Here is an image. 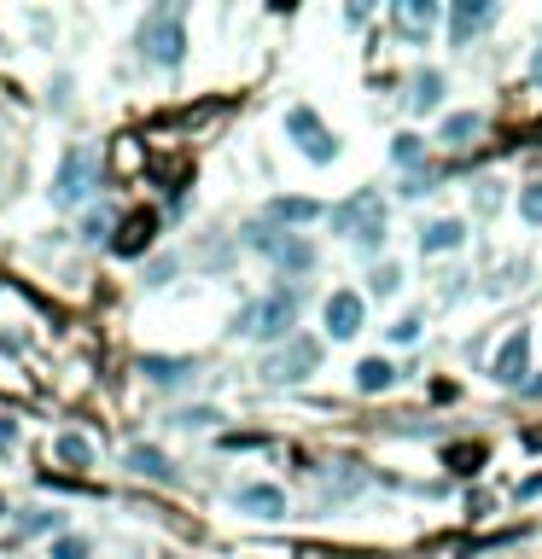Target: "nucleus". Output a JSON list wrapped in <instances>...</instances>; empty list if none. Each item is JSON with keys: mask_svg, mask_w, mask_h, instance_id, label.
I'll use <instances>...</instances> for the list:
<instances>
[{"mask_svg": "<svg viewBox=\"0 0 542 559\" xmlns=\"http://www.w3.org/2000/svg\"><path fill=\"white\" fill-rule=\"evenodd\" d=\"M152 233H158V210H129L111 233V251L117 257H141V251L152 245Z\"/></svg>", "mask_w": 542, "mask_h": 559, "instance_id": "obj_8", "label": "nucleus"}, {"mask_svg": "<svg viewBox=\"0 0 542 559\" xmlns=\"http://www.w3.org/2000/svg\"><path fill=\"white\" fill-rule=\"evenodd\" d=\"M414 338H420V315H402L392 327V344H414Z\"/></svg>", "mask_w": 542, "mask_h": 559, "instance_id": "obj_28", "label": "nucleus"}, {"mask_svg": "<svg viewBox=\"0 0 542 559\" xmlns=\"http://www.w3.org/2000/svg\"><path fill=\"white\" fill-rule=\"evenodd\" d=\"M519 496H525V501H531V496H542V472H537V478H525V484H519Z\"/></svg>", "mask_w": 542, "mask_h": 559, "instance_id": "obj_32", "label": "nucleus"}, {"mask_svg": "<svg viewBox=\"0 0 542 559\" xmlns=\"http://www.w3.org/2000/svg\"><path fill=\"white\" fill-rule=\"evenodd\" d=\"M245 240H251V251H263V257L275 263L280 275H310V268H315V251H310V240H303V233H286V228L251 222V228H245Z\"/></svg>", "mask_w": 542, "mask_h": 559, "instance_id": "obj_2", "label": "nucleus"}, {"mask_svg": "<svg viewBox=\"0 0 542 559\" xmlns=\"http://www.w3.org/2000/svg\"><path fill=\"white\" fill-rule=\"evenodd\" d=\"M437 24V0H397V29L414 41H426V29Z\"/></svg>", "mask_w": 542, "mask_h": 559, "instance_id": "obj_13", "label": "nucleus"}, {"mask_svg": "<svg viewBox=\"0 0 542 559\" xmlns=\"http://www.w3.org/2000/svg\"><path fill=\"white\" fill-rule=\"evenodd\" d=\"M490 19H496V0H455V7H449V41L455 47L472 41Z\"/></svg>", "mask_w": 542, "mask_h": 559, "instance_id": "obj_10", "label": "nucleus"}, {"mask_svg": "<svg viewBox=\"0 0 542 559\" xmlns=\"http://www.w3.org/2000/svg\"><path fill=\"white\" fill-rule=\"evenodd\" d=\"M141 373H146L152 385H188L193 379V362H181V355H176V362H164V355H141Z\"/></svg>", "mask_w": 542, "mask_h": 559, "instance_id": "obj_18", "label": "nucleus"}, {"mask_svg": "<svg viewBox=\"0 0 542 559\" xmlns=\"http://www.w3.org/2000/svg\"><path fill=\"white\" fill-rule=\"evenodd\" d=\"M59 461H64V466H94V443H88L82 432H64V437H59Z\"/></svg>", "mask_w": 542, "mask_h": 559, "instance_id": "obj_21", "label": "nucleus"}, {"mask_svg": "<svg viewBox=\"0 0 542 559\" xmlns=\"http://www.w3.org/2000/svg\"><path fill=\"white\" fill-rule=\"evenodd\" d=\"M461 240H467V228L455 222V216H437V222L420 228V251H432V257H437V251H455Z\"/></svg>", "mask_w": 542, "mask_h": 559, "instance_id": "obj_15", "label": "nucleus"}, {"mask_svg": "<svg viewBox=\"0 0 542 559\" xmlns=\"http://www.w3.org/2000/svg\"><path fill=\"white\" fill-rule=\"evenodd\" d=\"M333 228L345 233V240L362 251V257H374V251L385 245V198L380 193H356V198H345V205L333 210Z\"/></svg>", "mask_w": 542, "mask_h": 559, "instance_id": "obj_1", "label": "nucleus"}, {"mask_svg": "<svg viewBox=\"0 0 542 559\" xmlns=\"http://www.w3.org/2000/svg\"><path fill=\"white\" fill-rule=\"evenodd\" d=\"M129 466L141 472V478H152V484H169V478H176V466H169L152 443H134V449H129Z\"/></svg>", "mask_w": 542, "mask_h": 559, "instance_id": "obj_19", "label": "nucleus"}, {"mask_svg": "<svg viewBox=\"0 0 542 559\" xmlns=\"http://www.w3.org/2000/svg\"><path fill=\"white\" fill-rule=\"evenodd\" d=\"M437 99H444V71H414L409 76V106L414 111H437Z\"/></svg>", "mask_w": 542, "mask_h": 559, "instance_id": "obj_17", "label": "nucleus"}, {"mask_svg": "<svg viewBox=\"0 0 542 559\" xmlns=\"http://www.w3.org/2000/svg\"><path fill=\"white\" fill-rule=\"evenodd\" d=\"M345 24H368V0H350V7H345Z\"/></svg>", "mask_w": 542, "mask_h": 559, "instance_id": "obj_30", "label": "nucleus"}, {"mask_svg": "<svg viewBox=\"0 0 542 559\" xmlns=\"http://www.w3.org/2000/svg\"><path fill=\"white\" fill-rule=\"evenodd\" d=\"M12 437H19V420H0V454L12 449Z\"/></svg>", "mask_w": 542, "mask_h": 559, "instance_id": "obj_31", "label": "nucleus"}, {"mask_svg": "<svg viewBox=\"0 0 542 559\" xmlns=\"http://www.w3.org/2000/svg\"><path fill=\"white\" fill-rule=\"evenodd\" d=\"M392 385H397V367L385 362V355H368V362L356 367V391L380 397V391H392Z\"/></svg>", "mask_w": 542, "mask_h": 559, "instance_id": "obj_16", "label": "nucleus"}, {"mask_svg": "<svg viewBox=\"0 0 542 559\" xmlns=\"http://www.w3.org/2000/svg\"><path fill=\"white\" fill-rule=\"evenodd\" d=\"M233 507L251 513V519H280L286 513V496H280L275 484H240V489H233Z\"/></svg>", "mask_w": 542, "mask_h": 559, "instance_id": "obj_11", "label": "nucleus"}, {"mask_svg": "<svg viewBox=\"0 0 542 559\" xmlns=\"http://www.w3.org/2000/svg\"><path fill=\"white\" fill-rule=\"evenodd\" d=\"M525 355H531V332L519 327V332L496 350V385H525Z\"/></svg>", "mask_w": 542, "mask_h": 559, "instance_id": "obj_12", "label": "nucleus"}, {"mask_svg": "<svg viewBox=\"0 0 542 559\" xmlns=\"http://www.w3.org/2000/svg\"><path fill=\"white\" fill-rule=\"evenodd\" d=\"M420 158H426V151H420L414 134H397V141H392V163L397 169H420Z\"/></svg>", "mask_w": 542, "mask_h": 559, "instance_id": "obj_22", "label": "nucleus"}, {"mask_svg": "<svg viewBox=\"0 0 542 559\" xmlns=\"http://www.w3.org/2000/svg\"><path fill=\"white\" fill-rule=\"evenodd\" d=\"M315 367H321V344H315V338H292L280 355H268V362H263V379L292 385V379H310Z\"/></svg>", "mask_w": 542, "mask_h": 559, "instance_id": "obj_6", "label": "nucleus"}, {"mask_svg": "<svg viewBox=\"0 0 542 559\" xmlns=\"http://www.w3.org/2000/svg\"><path fill=\"white\" fill-rule=\"evenodd\" d=\"M47 531H59V513H24L19 519V536H47Z\"/></svg>", "mask_w": 542, "mask_h": 559, "instance_id": "obj_24", "label": "nucleus"}, {"mask_svg": "<svg viewBox=\"0 0 542 559\" xmlns=\"http://www.w3.org/2000/svg\"><path fill=\"white\" fill-rule=\"evenodd\" d=\"M519 216H525L531 228H542V181H531V186L519 193Z\"/></svg>", "mask_w": 542, "mask_h": 559, "instance_id": "obj_23", "label": "nucleus"}, {"mask_svg": "<svg viewBox=\"0 0 542 559\" xmlns=\"http://www.w3.org/2000/svg\"><path fill=\"white\" fill-rule=\"evenodd\" d=\"M315 216H321L315 198H268V205H263V222H268V228H275V222H292V228L303 222V228H310Z\"/></svg>", "mask_w": 542, "mask_h": 559, "instance_id": "obj_14", "label": "nucleus"}, {"mask_svg": "<svg viewBox=\"0 0 542 559\" xmlns=\"http://www.w3.org/2000/svg\"><path fill=\"white\" fill-rule=\"evenodd\" d=\"M286 327H298V292L292 285H275V292H263L251 309L240 315V332L245 338H286Z\"/></svg>", "mask_w": 542, "mask_h": 559, "instance_id": "obj_3", "label": "nucleus"}, {"mask_svg": "<svg viewBox=\"0 0 542 559\" xmlns=\"http://www.w3.org/2000/svg\"><path fill=\"white\" fill-rule=\"evenodd\" d=\"M397 285H402V268H392V263H385L380 275H374V292H380V297H392Z\"/></svg>", "mask_w": 542, "mask_h": 559, "instance_id": "obj_27", "label": "nucleus"}, {"mask_svg": "<svg viewBox=\"0 0 542 559\" xmlns=\"http://www.w3.org/2000/svg\"><path fill=\"white\" fill-rule=\"evenodd\" d=\"M479 129H484L479 111H455V117H444V146H472Z\"/></svg>", "mask_w": 542, "mask_h": 559, "instance_id": "obj_20", "label": "nucleus"}, {"mask_svg": "<svg viewBox=\"0 0 542 559\" xmlns=\"http://www.w3.org/2000/svg\"><path fill=\"white\" fill-rule=\"evenodd\" d=\"M362 327H368L362 292H333V297H327V332H333V338H356Z\"/></svg>", "mask_w": 542, "mask_h": 559, "instance_id": "obj_9", "label": "nucleus"}, {"mask_svg": "<svg viewBox=\"0 0 542 559\" xmlns=\"http://www.w3.org/2000/svg\"><path fill=\"white\" fill-rule=\"evenodd\" d=\"M53 559H88V536H59L53 542Z\"/></svg>", "mask_w": 542, "mask_h": 559, "instance_id": "obj_26", "label": "nucleus"}, {"mask_svg": "<svg viewBox=\"0 0 542 559\" xmlns=\"http://www.w3.org/2000/svg\"><path fill=\"white\" fill-rule=\"evenodd\" d=\"M286 129H292L298 151H310L315 163H333V158H338V141L327 134V123H321L310 106H292V111H286Z\"/></svg>", "mask_w": 542, "mask_h": 559, "instance_id": "obj_7", "label": "nucleus"}, {"mask_svg": "<svg viewBox=\"0 0 542 559\" xmlns=\"http://www.w3.org/2000/svg\"><path fill=\"white\" fill-rule=\"evenodd\" d=\"M531 82H537V88H542V47H537V53H531Z\"/></svg>", "mask_w": 542, "mask_h": 559, "instance_id": "obj_33", "label": "nucleus"}, {"mask_svg": "<svg viewBox=\"0 0 542 559\" xmlns=\"http://www.w3.org/2000/svg\"><path fill=\"white\" fill-rule=\"evenodd\" d=\"M82 240H106V216H99V210L88 216V222H82Z\"/></svg>", "mask_w": 542, "mask_h": 559, "instance_id": "obj_29", "label": "nucleus"}, {"mask_svg": "<svg viewBox=\"0 0 542 559\" xmlns=\"http://www.w3.org/2000/svg\"><path fill=\"white\" fill-rule=\"evenodd\" d=\"M94 181H99V158L88 146H71L59 158V181H53V198L59 205H82V198L94 193Z\"/></svg>", "mask_w": 542, "mask_h": 559, "instance_id": "obj_5", "label": "nucleus"}, {"mask_svg": "<svg viewBox=\"0 0 542 559\" xmlns=\"http://www.w3.org/2000/svg\"><path fill=\"white\" fill-rule=\"evenodd\" d=\"M188 53V29H181V7H158L141 24V59L146 64H181Z\"/></svg>", "mask_w": 542, "mask_h": 559, "instance_id": "obj_4", "label": "nucleus"}, {"mask_svg": "<svg viewBox=\"0 0 542 559\" xmlns=\"http://www.w3.org/2000/svg\"><path fill=\"white\" fill-rule=\"evenodd\" d=\"M449 461H455V472H479L484 449H479V443H461V449H449Z\"/></svg>", "mask_w": 542, "mask_h": 559, "instance_id": "obj_25", "label": "nucleus"}]
</instances>
